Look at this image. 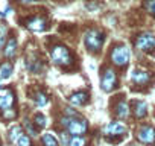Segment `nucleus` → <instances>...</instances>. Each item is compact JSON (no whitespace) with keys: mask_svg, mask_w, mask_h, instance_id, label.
<instances>
[{"mask_svg":"<svg viewBox=\"0 0 155 146\" xmlns=\"http://www.w3.org/2000/svg\"><path fill=\"white\" fill-rule=\"evenodd\" d=\"M61 125H62V126L67 129V132L71 134V135H82V134H85L87 129H88V125H87L85 120L76 119V117H70V116L62 117V119H61Z\"/></svg>","mask_w":155,"mask_h":146,"instance_id":"nucleus-1","label":"nucleus"},{"mask_svg":"<svg viewBox=\"0 0 155 146\" xmlns=\"http://www.w3.org/2000/svg\"><path fill=\"white\" fill-rule=\"evenodd\" d=\"M25 126H26V129L29 131V134H31L32 137H35V135H37V132H35V129L32 128V125H31V122H28V120H26V123H25Z\"/></svg>","mask_w":155,"mask_h":146,"instance_id":"nucleus-26","label":"nucleus"},{"mask_svg":"<svg viewBox=\"0 0 155 146\" xmlns=\"http://www.w3.org/2000/svg\"><path fill=\"white\" fill-rule=\"evenodd\" d=\"M131 81L134 84H137V85H144V84H147L150 81V75L147 71H144V70L137 68V70H134L131 73Z\"/></svg>","mask_w":155,"mask_h":146,"instance_id":"nucleus-10","label":"nucleus"},{"mask_svg":"<svg viewBox=\"0 0 155 146\" xmlns=\"http://www.w3.org/2000/svg\"><path fill=\"white\" fill-rule=\"evenodd\" d=\"M144 9L155 17V0H146L144 2Z\"/></svg>","mask_w":155,"mask_h":146,"instance_id":"nucleus-23","label":"nucleus"},{"mask_svg":"<svg viewBox=\"0 0 155 146\" xmlns=\"http://www.w3.org/2000/svg\"><path fill=\"white\" fill-rule=\"evenodd\" d=\"M15 53H17V40L14 38V37H11L8 41H6V44H5V49H3V55L6 56V58H14L15 56Z\"/></svg>","mask_w":155,"mask_h":146,"instance_id":"nucleus-12","label":"nucleus"},{"mask_svg":"<svg viewBox=\"0 0 155 146\" xmlns=\"http://www.w3.org/2000/svg\"><path fill=\"white\" fill-rule=\"evenodd\" d=\"M14 101H15V98H14V91L11 90V88H2L0 90V110H8V108H11L12 105H14Z\"/></svg>","mask_w":155,"mask_h":146,"instance_id":"nucleus-8","label":"nucleus"},{"mask_svg":"<svg viewBox=\"0 0 155 146\" xmlns=\"http://www.w3.org/2000/svg\"><path fill=\"white\" fill-rule=\"evenodd\" d=\"M23 134H25V132H23L21 126H18V125H17V126H12V128L9 129V141H11V143H17Z\"/></svg>","mask_w":155,"mask_h":146,"instance_id":"nucleus-16","label":"nucleus"},{"mask_svg":"<svg viewBox=\"0 0 155 146\" xmlns=\"http://www.w3.org/2000/svg\"><path fill=\"white\" fill-rule=\"evenodd\" d=\"M18 3H21V5H31V3H37V2H40V0H17Z\"/></svg>","mask_w":155,"mask_h":146,"instance_id":"nucleus-27","label":"nucleus"},{"mask_svg":"<svg viewBox=\"0 0 155 146\" xmlns=\"http://www.w3.org/2000/svg\"><path fill=\"white\" fill-rule=\"evenodd\" d=\"M5 40H6V28L5 26H0V49L3 47Z\"/></svg>","mask_w":155,"mask_h":146,"instance_id":"nucleus-25","label":"nucleus"},{"mask_svg":"<svg viewBox=\"0 0 155 146\" xmlns=\"http://www.w3.org/2000/svg\"><path fill=\"white\" fill-rule=\"evenodd\" d=\"M26 28H28L29 31H32V32H43V31L47 28V25H46V20H44V18H41V17H34V18H31V20L26 22Z\"/></svg>","mask_w":155,"mask_h":146,"instance_id":"nucleus-11","label":"nucleus"},{"mask_svg":"<svg viewBox=\"0 0 155 146\" xmlns=\"http://www.w3.org/2000/svg\"><path fill=\"white\" fill-rule=\"evenodd\" d=\"M65 114L70 117H76V111H73L71 108H65Z\"/></svg>","mask_w":155,"mask_h":146,"instance_id":"nucleus-28","label":"nucleus"},{"mask_svg":"<svg viewBox=\"0 0 155 146\" xmlns=\"http://www.w3.org/2000/svg\"><path fill=\"white\" fill-rule=\"evenodd\" d=\"M17 117V111L11 107V108H8V110H3V119L5 120H12V119H15Z\"/></svg>","mask_w":155,"mask_h":146,"instance_id":"nucleus-22","label":"nucleus"},{"mask_svg":"<svg viewBox=\"0 0 155 146\" xmlns=\"http://www.w3.org/2000/svg\"><path fill=\"white\" fill-rule=\"evenodd\" d=\"M15 144H17V146H31V138H29L28 135L23 134V135L20 137V140H18Z\"/></svg>","mask_w":155,"mask_h":146,"instance_id":"nucleus-24","label":"nucleus"},{"mask_svg":"<svg viewBox=\"0 0 155 146\" xmlns=\"http://www.w3.org/2000/svg\"><path fill=\"white\" fill-rule=\"evenodd\" d=\"M117 85V75L113 68H107L102 75V79H101V87L104 91H111L114 90Z\"/></svg>","mask_w":155,"mask_h":146,"instance_id":"nucleus-6","label":"nucleus"},{"mask_svg":"<svg viewBox=\"0 0 155 146\" xmlns=\"http://www.w3.org/2000/svg\"><path fill=\"white\" fill-rule=\"evenodd\" d=\"M125 132H126V126L122 122H111L104 128L105 137H116V135H122Z\"/></svg>","mask_w":155,"mask_h":146,"instance_id":"nucleus-9","label":"nucleus"},{"mask_svg":"<svg viewBox=\"0 0 155 146\" xmlns=\"http://www.w3.org/2000/svg\"><path fill=\"white\" fill-rule=\"evenodd\" d=\"M52 61L58 65H62V67H67L71 64V55L68 52V49L65 46H61V44H56L53 49H52Z\"/></svg>","mask_w":155,"mask_h":146,"instance_id":"nucleus-2","label":"nucleus"},{"mask_svg":"<svg viewBox=\"0 0 155 146\" xmlns=\"http://www.w3.org/2000/svg\"><path fill=\"white\" fill-rule=\"evenodd\" d=\"M146 104L144 102H135V110H134V113H135V117H138V119H141V117H144L146 116Z\"/></svg>","mask_w":155,"mask_h":146,"instance_id":"nucleus-17","label":"nucleus"},{"mask_svg":"<svg viewBox=\"0 0 155 146\" xmlns=\"http://www.w3.org/2000/svg\"><path fill=\"white\" fill-rule=\"evenodd\" d=\"M111 61L119 65V67H125L129 61V50L126 46H116L111 52Z\"/></svg>","mask_w":155,"mask_h":146,"instance_id":"nucleus-4","label":"nucleus"},{"mask_svg":"<svg viewBox=\"0 0 155 146\" xmlns=\"http://www.w3.org/2000/svg\"><path fill=\"white\" fill-rule=\"evenodd\" d=\"M135 47L141 52H152L155 49V37L149 32L140 34L135 40Z\"/></svg>","mask_w":155,"mask_h":146,"instance_id":"nucleus-5","label":"nucleus"},{"mask_svg":"<svg viewBox=\"0 0 155 146\" xmlns=\"http://www.w3.org/2000/svg\"><path fill=\"white\" fill-rule=\"evenodd\" d=\"M14 71V67L11 62H3L0 65V79H8Z\"/></svg>","mask_w":155,"mask_h":146,"instance_id":"nucleus-14","label":"nucleus"},{"mask_svg":"<svg viewBox=\"0 0 155 146\" xmlns=\"http://www.w3.org/2000/svg\"><path fill=\"white\" fill-rule=\"evenodd\" d=\"M116 114L119 119H128L129 116V107L126 102H120L117 107H116Z\"/></svg>","mask_w":155,"mask_h":146,"instance_id":"nucleus-15","label":"nucleus"},{"mask_svg":"<svg viewBox=\"0 0 155 146\" xmlns=\"http://www.w3.org/2000/svg\"><path fill=\"white\" fill-rule=\"evenodd\" d=\"M84 43H85V46H87L88 50L97 52L102 47V44H104V34H101L99 31H94V29L93 31H88L85 34Z\"/></svg>","mask_w":155,"mask_h":146,"instance_id":"nucleus-3","label":"nucleus"},{"mask_svg":"<svg viewBox=\"0 0 155 146\" xmlns=\"http://www.w3.org/2000/svg\"><path fill=\"white\" fill-rule=\"evenodd\" d=\"M137 138L144 144H152L155 141V129L149 125H144L137 131Z\"/></svg>","mask_w":155,"mask_h":146,"instance_id":"nucleus-7","label":"nucleus"},{"mask_svg":"<svg viewBox=\"0 0 155 146\" xmlns=\"http://www.w3.org/2000/svg\"><path fill=\"white\" fill-rule=\"evenodd\" d=\"M68 101H70V104H73V105H82V104H85V102L88 101V95H87V93H82V91H78V93L71 95V96L68 98Z\"/></svg>","mask_w":155,"mask_h":146,"instance_id":"nucleus-13","label":"nucleus"},{"mask_svg":"<svg viewBox=\"0 0 155 146\" xmlns=\"http://www.w3.org/2000/svg\"><path fill=\"white\" fill-rule=\"evenodd\" d=\"M34 122H35V125H37L38 128H44V126L47 125V119H46V116H43V114H35Z\"/></svg>","mask_w":155,"mask_h":146,"instance_id":"nucleus-21","label":"nucleus"},{"mask_svg":"<svg viewBox=\"0 0 155 146\" xmlns=\"http://www.w3.org/2000/svg\"><path fill=\"white\" fill-rule=\"evenodd\" d=\"M34 99H35V104H37L38 107H44V105L49 102V99H47V96H46L44 93H37Z\"/></svg>","mask_w":155,"mask_h":146,"instance_id":"nucleus-20","label":"nucleus"},{"mask_svg":"<svg viewBox=\"0 0 155 146\" xmlns=\"http://www.w3.org/2000/svg\"><path fill=\"white\" fill-rule=\"evenodd\" d=\"M68 146H85V138L81 137V135H74V137L70 138Z\"/></svg>","mask_w":155,"mask_h":146,"instance_id":"nucleus-19","label":"nucleus"},{"mask_svg":"<svg viewBox=\"0 0 155 146\" xmlns=\"http://www.w3.org/2000/svg\"><path fill=\"white\" fill-rule=\"evenodd\" d=\"M41 141H43V144H44V146H59V144H58V141H56V138H55L52 134H49V132L43 134Z\"/></svg>","mask_w":155,"mask_h":146,"instance_id":"nucleus-18","label":"nucleus"},{"mask_svg":"<svg viewBox=\"0 0 155 146\" xmlns=\"http://www.w3.org/2000/svg\"><path fill=\"white\" fill-rule=\"evenodd\" d=\"M128 146H137V144H128Z\"/></svg>","mask_w":155,"mask_h":146,"instance_id":"nucleus-29","label":"nucleus"}]
</instances>
